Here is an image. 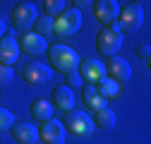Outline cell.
I'll list each match as a JSON object with an SVG mask.
<instances>
[{"label": "cell", "mask_w": 151, "mask_h": 144, "mask_svg": "<svg viewBox=\"0 0 151 144\" xmlns=\"http://www.w3.org/2000/svg\"><path fill=\"white\" fill-rule=\"evenodd\" d=\"M93 127H99V130H113L115 127V122H118V118H115V111L113 108H101V111H96L93 113Z\"/></svg>", "instance_id": "cell-18"}, {"label": "cell", "mask_w": 151, "mask_h": 144, "mask_svg": "<svg viewBox=\"0 0 151 144\" xmlns=\"http://www.w3.org/2000/svg\"><path fill=\"white\" fill-rule=\"evenodd\" d=\"M5 29H7V22H5V17H0V39L5 36Z\"/></svg>", "instance_id": "cell-26"}, {"label": "cell", "mask_w": 151, "mask_h": 144, "mask_svg": "<svg viewBox=\"0 0 151 144\" xmlns=\"http://www.w3.org/2000/svg\"><path fill=\"white\" fill-rule=\"evenodd\" d=\"M82 99H84L86 108H89V111H93V113L108 106V101H106V99L99 94L96 84H84V86H82Z\"/></svg>", "instance_id": "cell-16"}, {"label": "cell", "mask_w": 151, "mask_h": 144, "mask_svg": "<svg viewBox=\"0 0 151 144\" xmlns=\"http://www.w3.org/2000/svg\"><path fill=\"white\" fill-rule=\"evenodd\" d=\"M137 55H139L144 63H149V60H151V48H149L146 43H144V46H139V48H137Z\"/></svg>", "instance_id": "cell-25"}, {"label": "cell", "mask_w": 151, "mask_h": 144, "mask_svg": "<svg viewBox=\"0 0 151 144\" xmlns=\"http://www.w3.org/2000/svg\"><path fill=\"white\" fill-rule=\"evenodd\" d=\"M79 75L84 84H99L106 77V63L99 58H86L79 63Z\"/></svg>", "instance_id": "cell-9"}, {"label": "cell", "mask_w": 151, "mask_h": 144, "mask_svg": "<svg viewBox=\"0 0 151 144\" xmlns=\"http://www.w3.org/2000/svg\"><path fill=\"white\" fill-rule=\"evenodd\" d=\"M96 89H99V94L108 101V99H115V96H118L120 84H118V82H113V79H108V77H103V79L96 84Z\"/></svg>", "instance_id": "cell-19"}, {"label": "cell", "mask_w": 151, "mask_h": 144, "mask_svg": "<svg viewBox=\"0 0 151 144\" xmlns=\"http://www.w3.org/2000/svg\"><path fill=\"white\" fill-rule=\"evenodd\" d=\"M50 103H53V111H58V113H70L74 111V103H77V99H74V91L70 86H55L53 89V96H50Z\"/></svg>", "instance_id": "cell-12"}, {"label": "cell", "mask_w": 151, "mask_h": 144, "mask_svg": "<svg viewBox=\"0 0 151 144\" xmlns=\"http://www.w3.org/2000/svg\"><path fill=\"white\" fill-rule=\"evenodd\" d=\"M17 43H19V50H22V53H27V55H34V58L43 55V53L48 50V41L43 39V36H39L36 31H24L22 39L17 41Z\"/></svg>", "instance_id": "cell-11"}, {"label": "cell", "mask_w": 151, "mask_h": 144, "mask_svg": "<svg viewBox=\"0 0 151 144\" xmlns=\"http://www.w3.org/2000/svg\"><path fill=\"white\" fill-rule=\"evenodd\" d=\"M93 14H96V19L106 27H113L118 24V14H120V5L115 0H99V3H93Z\"/></svg>", "instance_id": "cell-14"}, {"label": "cell", "mask_w": 151, "mask_h": 144, "mask_svg": "<svg viewBox=\"0 0 151 144\" xmlns=\"http://www.w3.org/2000/svg\"><path fill=\"white\" fill-rule=\"evenodd\" d=\"M12 24H14V29H19V31H27V29H31L34 24H36V19H39V7H36L34 3H29V0H24V3H19V5H14V10H12Z\"/></svg>", "instance_id": "cell-6"}, {"label": "cell", "mask_w": 151, "mask_h": 144, "mask_svg": "<svg viewBox=\"0 0 151 144\" xmlns=\"http://www.w3.org/2000/svg\"><path fill=\"white\" fill-rule=\"evenodd\" d=\"M12 79H14V70H12V67H5V65H0V86L12 84Z\"/></svg>", "instance_id": "cell-24"}, {"label": "cell", "mask_w": 151, "mask_h": 144, "mask_svg": "<svg viewBox=\"0 0 151 144\" xmlns=\"http://www.w3.org/2000/svg\"><path fill=\"white\" fill-rule=\"evenodd\" d=\"M65 79H67V84H65V86H70L72 91H74V89H82V86H84L79 70H77V72H70V75H65Z\"/></svg>", "instance_id": "cell-23"}, {"label": "cell", "mask_w": 151, "mask_h": 144, "mask_svg": "<svg viewBox=\"0 0 151 144\" xmlns=\"http://www.w3.org/2000/svg\"><path fill=\"white\" fill-rule=\"evenodd\" d=\"M10 135L17 144H34L39 139V125L36 122H22V120H14V125L10 127Z\"/></svg>", "instance_id": "cell-13"}, {"label": "cell", "mask_w": 151, "mask_h": 144, "mask_svg": "<svg viewBox=\"0 0 151 144\" xmlns=\"http://www.w3.org/2000/svg\"><path fill=\"white\" fill-rule=\"evenodd\" d=\"M34 29H36V34H39V36H43V39H46L48 34H53V19L43 14V17H39V19H36Z\"/></svg>", "instance_id": "cell-21"}, {"label": "cell", "mask_w": 151, "mask_h": 144, "mask_svg": "<svg viewBox=\"0 0 151 144\" xmlns=\"http://www.w3.org/2000/svg\"><path fill=\"white\" fill-rule=\"evenodd\" d=\"M84 24V17H82V10H74V7H67L63 14H58L53 19V34L58 39H67V36L77 34Z\"/></svg>", "instance_id": "cell-2"}, {"label": "cell", "mask_w": 151, "mask_h": 144, "mask_svg": "<svg viewBox=\"0 0 151 144\" xmlns=\"http://www.w3.org/2000/svg\"><path fill=\"white\" fill-rule=\"evenodd\" d=\"M106 77L113 79V82H118V84L129 82L132 79V65L125 58H120V55H113L106 63Z\"/></svg>", "instance_id": "cell-8"}, {"label": "cell", "mask_w": 151, "mask_h": 144, "mask_svg": "<svg viewBox=\"0 0 151 144\" xmlns=\"http://www.w3.org/2000/svg\"><path fill=\"white\" fill-rule=\"evenodd\" d=\"M63 125H65V130H70L72 135H77V137H89L93 130H96V127H93L91 115H89L86 111H79V108H74V111L65 113Z\"/></svg>", "instance_id": "cell-5"}, {"label": "cell", "mask_w": 151, "mask_h": 144, "mask_svg": "<svg viewBox=\"0 0 151 144\" xmlns=\"http://www.w3.org/2000/svg\"><path fill=\"white\" fill-rule=\"evenodd\" d=\"M19 58V43H17L14 36H3L0 39V65L12 67Z\"/></svg>", "instance_id": "cell-15"}, {"label": "cell", "mask_w": 151, "mask_h": 144, "mask_svg": "<svg viewBox=\"0 0 151 144\" xmlns=\"http://www.w3.org/2000/svg\"><path fill=\"white\" fill-rule=\"evenodd\" d=\"M144 24V7L139 3H125L118 14V29L122 34H134Z\"/></svg>", "instance_id": "cell-4"}, {"label": "cell", "mask_w": 151, "mask_h": 144, "mask_svg": "<svg viewBox=\"0 0 151 144\" xmlns=\"http://www.w3.org/2000/svg\"><path fill=\"white\" fill-rule=\"evenodd\" d=\"M96 48L103 58H113L118 55V50L122 48V31L118 29V24L113 27H103L96 36Z\"/></svg>", "instance_id": "cell-3"}, {"label": "cell", "mask_w": 151, "mask_h": 144, "mask_svg": "<svg viewBox=\"0 0 151 144\" xmlns=\"http://www.w3.org/2000/svg\"><path fill=\"white\" fill-rule=\"evenodd\" d=\"M22 77L27 84H48L53 79V70L48 63H27L22 67Z\"/></svg>", "instance_id": "cell-7"}, {"label": "cell", "mask_w": 151, "mask_h": 144, "mask_svg": "<svg viewBox=\"0 0 151 144\" xmlns=\"http://www.w3.org/2000/svg\"><path fill=\"white\" fill-rule=\"evenodd\" d=\"M12 125H14V115H12V111H7V108L0 106V132H7Z\"/></svg>", "instance_id": "cell-22"}, {"label": "cell", "mask_w": 151, "mask_h": 144, "mask_svg": "<svg viewBox=\"0 0 151 144\" xmlns=\"http://www.w3.org/2000/svg\"><path fill=\"white\" fill-rule=\"evenodd\" d=\"M65 10H67L65 0H46L43 3V12H46V17H50V19H55V17L63 14Z\"/></svg>", "instance_id": "cell-20"}, {"label": "cell", "mask_w": 151, "mask_h": 144, "mask_svg": "<svg viewBox=\"0 0 151 144\" xmlns=\"http://www.w3.org/2000/svg\"><path fill=\"white\" fill-rule=\"evenodd\" d=\"M39 137H41V142H46V144H65L67 130H65L63 120H53V118H50V120L41 122Z\"/></svg>", "instance_id": "cell-10"}, {"label": "cell", "mask_w": 151, "mask_h": 144, "mask_svg": "<svg viewBox=\"0 0 151 144\" xmlns=\"http://www.w3.org/2000/svg\"><path fill=\"white\" fill-rule=\"evenodd\" d=\"M29 113H31V118L34 120H39V122H46V120H50L53 118V103L48 101V99H34L31 101V106H29Z\"/></svg>", "instance_id": "cell-17"}, {"label": "cell", "mask_w": 151, "mask_h": 144, "mask_svg": "<svg viewBox=\"0 0 151 144\" xmlns=\"http://www.w3.org/2000/svg\"><path fill=\"white\" fill-rule=\"evenodd\" d=\"M48 63H50V70H58L63 75H70V72H77L79 70V55L77 50L65 46V43H50L48 46Z\"/></svg>", "instance_id": "cell-1"}]
</instances>
